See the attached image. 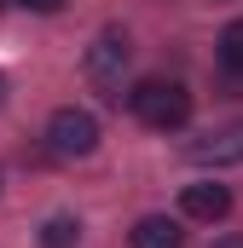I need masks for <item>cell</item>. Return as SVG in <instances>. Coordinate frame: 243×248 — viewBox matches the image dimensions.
I'll return each mask as SVG.
<instances>
[{
  "instance_id": "1",
  "label": "cell",
  "mask_w": 243,
  "mask_h": 248,
  "mask_svg": "<svg viewBox=\"0 0 243 248\" xmlns=\"http://www.w3.org/2000/svg\"><path fill=\"white\" fill-rule=\"evenodd\" d=\"M127 98V110L139 116L145 127H156V133H180L185 122H191V93H185L180 81H139V87H127L122 93Z\"/></svg>"
},
{
  "instance_id": "2",
  "label": "cell",
  "mask_w": 243,
  "mask_h": 248,
  "mask_svg": "<svg viewBox=\"0 0 243 248\" xmlns=\"http://www.w3.org/2000/svg\"><path fill=\"white\" fill-rule=\"evenodd\" d=\"M47 144H52V156L64 162H75V156H93L99 150V122H93V110H52V122H47Z\"/></svg>"
},
{
  "instance_id": "3",
  "label": "cell",
  "mask_w": 243,
  "mask_h": 248,
  "mask_svg": "<svg viewBox=\"0 0 243 248\" xmlns=\"http://www.w3.org/2000/svg\"><path fill=\"white\" fill-rule=\"evenodd\" d=\"M127 58H133L127 35H122V29H104V35L87 46V81L104 87V98H122V69H127Z\"/></svg>"
},
{
  "instance_id": "4",
  "label": "cell",
  "mask_w": 243,
  "mask_h": 248,
  "mask_svg": "<svg viewBox=\"0 0 243 248\" xmlns=\"http://www.w3.org/2000/svg\"><path fill=\"white\" fill-rule=\"evenodd\" d=\"M185 162H197V168H238L243 162V122L191 139V144H185Z\"/></svg>"
},
{
  "instance_id": "5",
  "label": "cell",
  "mask_w": 243,
  "mask_h": 248,
  "mask_svg": "<svg viewBox=\"0 0 243 248\" xmlns=\"http://www.w3.org/2000/svg\"><path fill=\"white\" fill-rule=\"evenodd\" d=\"M180 208H185V219H203V225H214V219H226V214H232V190L220 185V179L185 185V190H180Z\"/></svg>"
},
{
  "instance_id": "6",
  "label": "cell",
  "mask_w": 243,
  "mask_h": 248,
  "mask_svg": "<svg viewBox=\"0 0 243 248\" xmlns=\"http://www.w3.org/2000/svg\"><path fill=\"white\" fill-rule=\"evenodd\" d=\"M127 243L133 248H185V231H180V219H168V214H145L127 231Z\"/></svg>"
},
{
  "instance_id": "7",
  "label": "cell",
  "mask_w": 243,
  "mask_h": 248,
  "mask_svg": "<svg viewBox=\"0 0 243 248\" xmlns=\"http://www.w3.org/2000/svg\"><path fill=\"white\" fill-rule=\"evenodd\" d=\"M214 58H220V69H226L232 81H243V17H232V23L220 29V41H214Z\"/></svg>"
},
{
  "instance_id": "8",
  "label": "cell",
  "mask_w": 243,
  "mask_h": 248,
  "mask_svg": "<svg viewBox=\"0 0 243 248\" xmlns=\"http://www.w3.org/2000/svg\"><path fill=\"white\" fill-rule=\"evenodd\" d=\"M75 237H81V219H69V214H52L41 225V248H75Z\"/></svg>"
},
{
  "instance_id": "9",
  "label": "cell",
  "mask_w": 243,
  "mask_h": 248,
  "mask_svg": "<svg viewBox=\"0 0 243 248\" xmlns=\"http://www.w3.org/2000/svg\"><path fill=\"white\" fill-rule=\"evenodd\" d=\"M17 6H29V12H64L69 0H17Z\"/></svg>"
},
{
  "instance_id": "10",
  "label": "cell",
  "mask_w": 243,
  "mask_h": 248,
  "mask_svg": "<svg viewBox=\"0 0 243 248\" xmlns=\"http://www.w3.org/2000/svg\"><path fill=\"white\" fill-rule=\"evenodd\" d=\"M214 248H243V237H220V243H214Z\"/></svg>"
},
{
  "instance_id": "11",
  "label": "cell",
  "mask_w": 243,
  "mask_h": 248,
  "mask_svg": "<svg viewBox=\"0 0 243 248\" xmlns=\"http://www.w3.org/2000/svg\"><path fill=\"white\" fill-rule=\"evenodd\" d=\"M0 93H6V75H0Z\"/></svg>"
}]
</instances>
